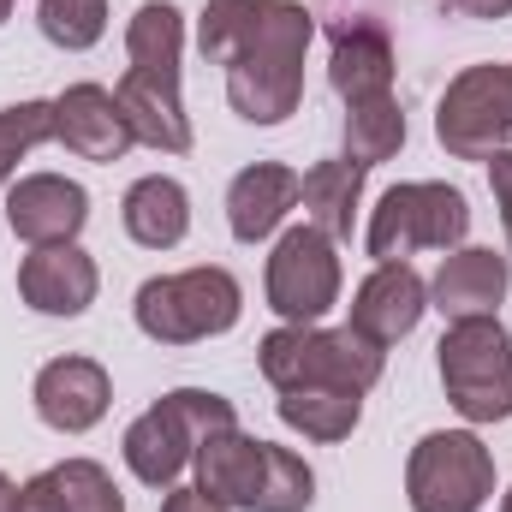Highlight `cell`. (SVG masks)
<instances>
[{"label": "cell", "instance_id": "cell-1", "mask_svg": "<svg viewBox=\"0 0 512 512\" xmlns=\"http://www.w3.org/2000/svg\"><path fill=\"white\" fill-rule=\"evenodd\" d=\"M316 12L304 0H256V18L227 60V102L245 126H286L304 102V48Z\"/></svg>", "mask_w": 512, "mask_h": 512}, {"label": "cell", "instance_id": "cell-2", "mask_svg": "<svg viewBox=\"0 0 512 512\" xmlns=\"http://www.w3.org/2000/svg\"><path fill=\"white\" fill-rule=\"evenodd\" d=\"M221 429H239L233 399H221V393H209V387H173V393H161L149 411L131 417L126 441H120L126 471L143 489H161V495H167V489L185 477V465L197 459V447H203L209 435H221Z\"/></svg>", "mask_w": 512, "mask_h": 512}, {"label": "cell", "instance_id": "cell-3", "mask_svg": "<svg viewBox=\"0 0 512 512\" xmlns=\"http://www.w3.org/2000/svg\"><path fill=\"white\" fill-rule=\"evenodd\" d=\"M256 364L274 393H304V387H346V393H370L387 370V346L364 340L352 322L346 328H274L256 346Z\"/></svg>", "mask_w": 512, "mask_h": 512}, {"label": "cell", "instance_id": "cell-4", "mask_svg": "<svg viewBox=\"0 0 512 512\" xmlns=\"http://www.w3.org/2000/svg\"><path fill=\"white\" fill-rule=\"evenodd\" d=\"M137 328L155 340V346H197V340H215V334H233L239 316H245V286L203 262V268H179V274H155L137 286V304H131Z\"/></svg>", "mask_w": 512, "mask_h": 512}, {"label": "cell", "instance_id": "cell-5", "mask_svg": "<svg viewBox=\"0 0 512 512\" xmlns=\"http://www.w3.org/2000/svg\"><path fill=\"white\" fill-rule=\"evenodd\" d=\"M435 370L447 387V405L471 429L512 417V328L501 316L447 322V334L435 346Z\"/></svg>", "mask_w": 512, "mask_h": 512}, {"label": "cell", "instance_id": "cell-6", "mask_svg": "<svg viewBox=\"0 0 512 512\" xmlns=\"http://www.w3.org/2000/svg\"><path fill=\"white\" fill-rule=\"evenodd\" d=\"M471 233V203L447 179H405L382 191L364 227V251L376 262H405L417 251H459Z\"/></svg>", "mask_w": 512, "mask_h": 512}, {"label": "cell", "instance_id": "cell-7", "mask_svg": "<svg viewBox=\"0 0 512 512\" xmlns=\"http://www.w3.org/2000/svg\"><path fill=\"white\" fill-rule=\"evenodd\" d=\"M495 495V453L477 429H429L405 459L411 512H483Z\"/></svg>", "mask_w": 512, "mask_h": 512}, {"label": "cell", "instance_id": "cell-8", "mask_svg": "<svg viewBox=\"0 0 512 512\" xmlns=\"http://www.w3.org/2000/svg\"><path fill=\"white\" fill-rule=\"evenodd\" d=\"M340 280H346L340 274V245L304 221V227H286L274 239L268 268H262V298L286 328H316L340 304Z\"/></svg>", "mask_w": 512, "mask_h": 512}, {"label": "cell", "instance_id": "cell-9", "mask_svg": "<svg viewBox=\"0 0 512 512\" xmlns=\"http://www.w3.org/2000/svg\"><path fill=\"white\" fill-rule=\"evenodd\" d=\"M435 137L453 161H489L512 149V66H465L435 108Z\"/></svg>", "mask_w": 512, "mask_h": 512}, {"label": "cell", "instance_id": "cell-10", "mask_svg": "<svg viewBox=\"0 0 512 512\" xmlns=\"http://www.w3.org/2000/svg\"><path fill=\"white\" fill-rule=\"evenodd\" d=\"M6 227L36 251V245H78L90 227V191L66 173H24L6 185Z\"/></svg>", "mask_w": 512, "mask_h": 512}, {"label": "cell", "instance_id": "cell-11", "mask_svg": "<svg viewBox=\"0 0 512 512\" xmlns=\"http://www.w3.org/2000/svg\"><path fill=\"white\" fill-rule=\"evenodd\" d=\"M30 405H36V417H42L54 435H90V429L108 417V405H114V382H108V370H102L96 358L66 352V358H48V364L36 370Z\"/></svg>", "mask_w": 512, "mask_h": 512}, {"label": "cell", "instance_id": "cell-12", "mask_svg": "<svg viewBox=\"0 0 512 512\" xmlns=\"http://www.w3.org/2000/svg\"><path fill=\"white\" fill-rule=\"evenodd\" d=\"M393 36L370 12H340L334 18V48H328V84L346 108L393 96Z\"/></svg>", "mask_w": 512, "mask_h": 512}, {"label": "cell", "instance_id": "cell-13", "mask_svg": "<svg viewBox=\"0 0 512 512\" xmlns=\"http://www.w3.org/2000/svg\"><path fill=\"white\" fill-rule=\"evenodd\" d=\"M102 292V268L84 245H36L18 262V298L36 316H84Z\"/></svg>", "mask_w": 512, "mask_h": 512}, {"label": "cell", "instance_id": "cell-14", "mask_svg": "<svg viewBox=\"0 0 512 512\" xmlns=\"http://www.w3.org/2000/svg\"><path fill=\"white\" fill-rule=\"evenodd\" d=\"M512 286V262L489 245H459L441 256L435 280H429V310H441L447 322H477V316H501Z\"/></svg>", "mask_w": 512, "mask_h": 512}, {"label": "cell", "instance_id": "cell-15", "mask_svg": "<svg viewBox=\"0 0 512 512\" xmlns=\"http://www.w3.org/2000/svg\"><path fill=\"white\" fill-rule=\"evenodd\" d=\"M429 310V280L411 268V262H376L364 274V286L352 292V328L376 346L405 340Z\"/></svg>", "mask_w": 512, "mask_h": 512}, {"label": "cell", "instance_id": "cell-16", "mask_svg": "<svg viewBox=\"0 0 512 512\" xmlns=\"http://www.w3.org/2000/svg\"><path fill=\"white\" fill-rule=\"evenodd\" d=\"M114 102H120V114L131 126V143L161 149V155H185L191 149V114H185V96H179L173 72L126 66V78L114 84Z\"/></svg>", "mask_w": 512, "mask_h": 512}, {"label": "cell", "instance_id": "cell-17", "mask_svg": "<svg viewBox=\"0 0 512 512\" xmlns=\"http://www.w3.org/2000/svg\"><path fill=\"white\" fill-rule=\"evenodd\" d=\"M54 143H66L78 161H120L131 149V126L108 84H72L54 96Z\"/></svg>", "mask_w": 512, "mask_h": 512}, {"label": "cell", "instance_id": "cell-18", "mask_svg": "<svg viewBox=\"0 0 512 512\" xmlns=\"http://www.w3.org/2000/svg\"><path fill=\"white\" fill-rule=\"evenodd\" d=\"M298 179L304 173H292L286 161H251V167H239L233 185H227V233L239 245L274 239L280 221L298 209Z\"/></svg>", "mask_w": 512, "mask_h": 512}, {"label": "cell", "instance_id": "cell-19", "mask_svg": "<svg viewBox=\"0 0 512 512\" xmlns=\"http://www.w3.org/2000/svg\"><path fill=\"white\" fill-rule=\"evenodd\" d=\"M262 465H268V441H256L245 429H221L197 447L191 471H197V489H209L215 501H227L233 512H251L262 495Z\"/></svg>", "mask_w": 512, "mask_h": 512}, {"label": "cell", "instance_id": "cell-20", "mask_svg": "<svg viewBox=\"0 0 512 512\" xmlns=\"http://www.w3.org/2000/svg\"><path fill=\"white\" fill-rule=\"evenodd\" d=\"M24 512H126L120 483L96 459H60L24 483Z\"/></svg>", "mask_w": 512, "mask_h": 512}, {"label": "cell", "instance_id": "cell-21", "mask_svg": "<svg viewBox=\"0 0 512 512\" xmlns=\"http://www.w3.org/2000/svg\"><path fill=\"white\" fill-rule=\"evenodd\" d=\"M120 221H126L131 245H143V251H173V245H185V233H191V191H185L179 179H167V173H149V179H137L126 191Z\"/></svg>", "mask_w": 512, "mask_h": 512}, {"label": "cell", "instance_id": "cell-22", "mask_svg": "<svg viewBox=\"0 0 512 512\" xmlns=\"http://www.w3.org/2000/svg\"><path fill=\"white\" fill-rule=\"evenodd\" d=\"M298 203H304V221H310L316 233H328L334 245L352 239L358 203H364V167L346 161V155H322V161L298 179Z\"/></svg>", "mask_w": 512, "mask_h": 512}, {"label": "cell", "instance_id": "cell-23", "mask_svg": "<svg viewBox=\"0 0 512 512\" xmlns=\"http://www.w3.org/2000/svg\"><path fill=\"white\" fill-rule=\"evenodd\" d=\"M274 411H280V423H286L292 435L334 447V441H346V435L364 423V393H346V387H304V393H280Z\"/></svg>", "mask_w": 512, "mask_h": 512}, {"label": "cell", "instance_id": "cell-24", "mask_svg": "<svg viewBox=\"0 0 512 512\" xmlns=\"http://www.w3.org/2000/svg\"><path fill=\"white\" fill-rule=\"evenodd\" d=\"M126 60L137 72H173L185 60V12L173 0H143L126 24Z\"/></svg>", "mask_w": 512, "mask_h": 512}, {"label": "cell", "instance_id": "cell-25", "mask_svg": "<svg viewBox=\"0 0 512 512\" xmlns=\"http://www.w3.org/2000/svg\"><path fill=\"white\" fill-rule=\"evenodd\" d=\"M405 149V114L393 96H376V102H358L346 108V161H358L364 173L382 167Z\"/></svg>", "mask_w": 512, "mask_h": 512}, {"label": "cell", "instance_id": "cell-26", "mask_svg": "<svg viewBox=\"0 0 512 512\" xmlns=\"http://www.w3.org/2000/svg\"><path fill=\"white\" fill-rule=\"evenodd\" d=\"M36 30L54 48L84 54L108 36V0H36Z\"/></svg>", "mask_w": 512, "mask_h": 512}, {"label": "cell", "instance_id": "cell-27", "mask_svg": "<svg viewBox=\"0 0 512 512\" xmlns=\"http://www.w3.org/2000/svg\"><path fill=\"white\" fill-rule=\"evenodd\" d=\"M316 501V471L292 453V447H274L268 441V465H262V495L251 512H310Z\"/></svg>", "mask_w": 512, "mask_h": 512}, {"label": "cell", "instance_id": "cell-28", "mask_svg": "<svg viewBox=\"0 0 512 512\" xmlns=\"http://www.w3.org/2000/svg\"><path fill=\"white\" fill-rule=\"evenodd\" d=\"M54 143V102H18V108H0V191L12 185L18 161L30 149Z\"/></svg>", "mask_w": 512, "mask_h": 512}, {"label": "cell", "instance_id": "cell-29", "mask_svg": "<svg viewBox=\"0 0 512 512\" xmlns=\"http://www.w3.org/2000/svg\"><path fill=\"white\" fill-rule=\"evenodd\" d=\"M251 18H256V0H209L203 18H197V48H203V60H209V66H227V60L239 54V42H245Z\"/></svg>", "mask_w": 512, "mask_h": 512}, {"label": "cell", "instance_id": "cell-30", "mask_svg": "<svg viewBox=\"0 0 512 512\" xmlns=\"http://www.w3.org/2000/svg\"><path fill=\"white\" fill-rule=\"evenodd\" d=\"M161 512H233L227 501H215L209 489H197V483H173L167 495H161Z\"/></svg>", "mask_w": 512, "mask_h": 512}, {"label": "cell", "instance_id": "cell-31", "mask_svg": "<svg viewBox=\"0 0 512 512\" xmlns=\"http://www.w3.org/2000/svg\"><path fill=\"white\" fill-rule=\"evenodd\" d=\"M489 191H495V209H501V227L512 239V149L489 155Z\"/></svg>", "mask_w": 512, "mask_h": 512}, {"label": "cell", "instance_id": "cell-32", "mask_svg": "<svg viewBox=\"0 0 512 512\" xmlns=\"http://www.w3.org/2000/svg\"><path fill=\"white\" fill-rule=\"evenodd\" d=\"M459 18H512V0H435Z\"/></svg>", "mask_w": 512, "mask_h": 512}, {"label": "cell", "instance_id": "cell-33", "mask_svg": "<svg viewBox=\"0 0 512 512\" xmlns=\"http://www.w3.org/2000/svg\"><path fill=\"white\" fill-rule=\"evenodd\" d=\"M0 512H24V489H18L6 471H0Z\"/></svg>", "mask_w": 512, "mask_h": 512}, {"label": "cell", "instance_id": "cell-34", "mask_svg": "<svg viewBox=\"0 0 512 512\" xmlns=\"http://www.w3.org/2000/svg\"><path fill=\"white\" fill-rule=\"evenodd\" d=\"M6 18H12V0H0V24H6Z\"/></svg>", "mask_w": 512, "mask_h": 512}, {"label": "cell", "instance_id": "cell-35", "mask_svg": "<svg viewBox=\"0 0 512 512\" xmlns=\"http://www.w3.org/2000/svg\"><path fill=\"white\" fill-rule=\"evenodd\" d=\"M501 512H512V489H507V495H501Z\"/></svg>", "mask_w": 512, "mask_h": 512}]
</instances>
